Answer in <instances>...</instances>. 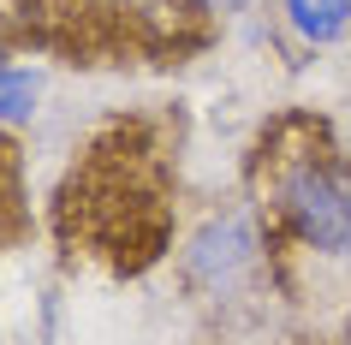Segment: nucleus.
Segmentation results:
<instances>
[{"mask_svg": "<svg viewBox=\"0 0 351 345\" xmlns=\"http://www.w3.org/2000/svg\"><path fill=\"white\" fill-rule=\"evenodd\" d=\"M0 60H6V54H0Z\"/></svg>", "mask_w": 351, "mask_h": 345, "instance_id": "7", "label": "nucleus"}, {"mask_svg": "<svg viewBox=\"0 0 351 345\" xmlns=\"http://www.w3.org/2000/svg\"><path fill=\"white\" fill-rule=\"evenodd\" d=\"M262 209L292 250L322 262H351V161L328 143L268 155Z\"/></svg>", "mask_w": 351, "mask_h": 345, "instance_id": "1", "label": "nucleus"}, {"mask_svg": "<svg viewBox=\"0 0 351 345\" xmlns=\"http://www.w3.org/2000/svg\"><path fill=\"white\" fill-rule=\"evenodd\" d=\"M185 280L203 298H239L262 268H268V238H262V220L250 209H226V215H208L185 244Z\"/></svg>", "mask_w": 351, "mask_h": 345, "instance_id": "2", "label": "nucleus"}, {"mask_svg": "<svg viewBox=\"0 0 351 345\" xmlns=\"http://www.w3.org/2000/svg\"><path fill=\"white\" fill-rule=\"evenodd\" d=\"M36 108H42V72L0 60V126H30Z\"/></svg>", "mask_w": 351, "mask_h": 345, "instance_id": "4", "label": "nucleus"}, {"mask_svg": "<svg viewBox=\"0 0 351 345\" xmlns=\"http://www.w3.org/2000/svg\"><path fill=\"white\" fill-rule=\"evenodd\" d=\"M0 345H6V333H0Z\"/></svg>", "mask_w": 351, "mask_h": 345, "instance_id": "6", "label": "nucleus"}, {"mask_svg": "<svg viewBox=\"0 0 351 345\" xmlns=\"http://www.w3.org/2000/svg\"><path fill=\"white\" fill-rule=\"evenodd\" d=\"M280 19L304 48H333L351 30V0H280Z\"/></svg>", "mask_w": 351, "mask_h": 345, "instance_id": "3", "label": "nucleus"}, {"mask_svg": "<svg viewBox=\"0 0 351 345\" xmlns=\"http://www.w3.org/2000/svg\"><path fill=\"white\" fill-rule=\"evenodd\" d=\"M197 6H203V12H244L250 0H197Z\"/></svg>", "mask_w": 351, "mask_h": 345, "instance_id": "5", "label": "nucleus"}]
</instances>
